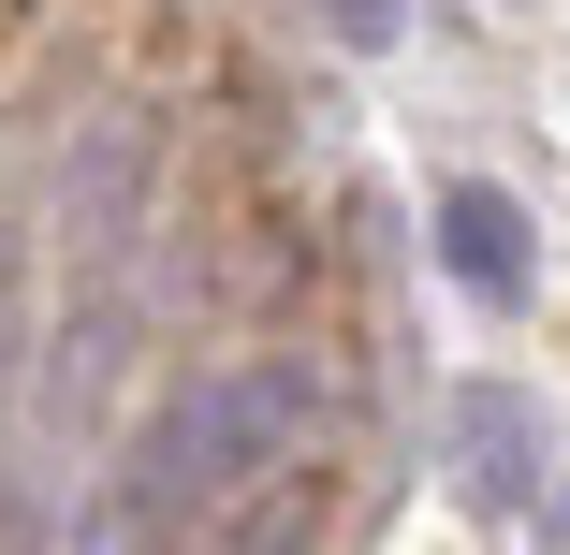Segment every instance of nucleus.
<instances>
[{
  "instance_id": "1",
  "label": "nucleus",
  "mask_w": 570,
  "mask_h": 555,
  "mask_svg": "<svg viewBox=\"0 0 570 555\" xmlns=\"http://www.w3.org/2000/svg\"><path fill=\"white\" fill-rule=\"evenodd\" d=\"M307 424H322V380H307L293 351L205 366L190 395H161V409H147V438H132L118 468H102V497H118V512H132V526L176 555L190 526H235L264 483H293Z\"/></svg>"
},
{
  "instance_id": "2",
  "label": "nucleus",
  "mask_w": 570,
  "mask_h": 555,
  "mask_svg": "<svg viewBox=\"0 0 570 555\" xmlns=\"http://www.w3.org/2000/svg\"><path fill=\"white\" fill-rule=\"evenodd\" d=\"M439 454H453V497L498 512V526H527L556 497V424H541L527 380H453L439 395Z\"/></svg>"
},
{
  "instance_id": "3",
  "label": "nucleus",
  "mask_w": 570,
  "mask_h": 555,
  "mask_svg": "<svg viewBox=\"0 0 570 555\" xmlns=\"http://www.w3.org/2000/svg\"><path fill=\"white\" fill-rule=\"evenodd\" d=\"M439 264H453L469 307H527V205L483 190V176H453L439 190Z\"/></svg>"
},
{
  "instance_id": "4",
  "label": "nucleus",
  "mask_w": 570,
  "mask_h": 555,
  "mask_svg": "<svg viewBox=\"0 0 570 555\" xmlns=\"http://www.w3.org/2000/svg\"><path fill=\"white\" fill-rule=\"evenodd\" d=\"M132 205H147V118H102L88 161H73V249L118 264V249H132Z\"/></svg>"
},
{
  "instance_id": "5",
  "label": "nucleus",
  "mask_w": 570,
  "mask_h": 555,
  "mask_svg": "<svg viewBox=\"0 0 570 555\" xmlns=\"http://www.w3.org/2000/svg\"><path fill=\"white\" fill-rule=\"evenodd\" d=\"M16 366H30V264H16V235H0V395H16Z\"/></svg>"
},
{
  "instance_id": "6",
  "label": "nucleus",
  "mask_w": 570,
  "mask_h": 555,
  "mask_svg": "<svg viewBox=\"0 0 570 555\" xmlns=\"http://www.w3.org/2000/svg\"><path fill=\"white\" fill-rule=\"evenodd\" d=\"M395 16H410V0H322V30H336V44H395Z\"/></svg>"
},
{
  "instance_id": "7",
  "label": "nucleus",
  "mask_w": 570,
  "mask_h": 555,
  "mask_svg": "<svg viewBox=\"0 0 570 555\" xmlns=\"http://www.w3.org/2000/svg\"><path fill=\"white\" fill-rule=\"evenodd\" d=\"M541 555H570V468H556V497H541Z\"/></svg>"
}]
</instances>
